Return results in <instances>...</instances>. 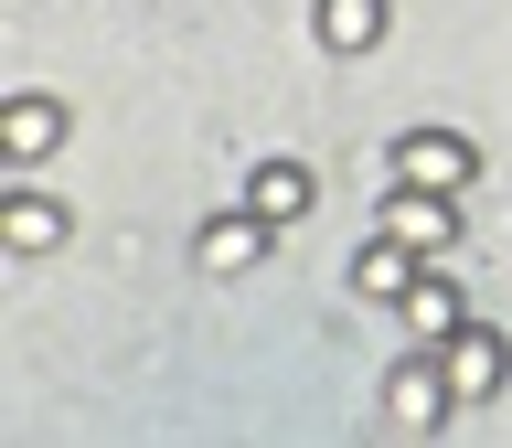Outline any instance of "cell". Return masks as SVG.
Masks as SVG:
<instances>
[{"instance_id":"1","label":"cell","mask_w":512,"mask_h":448,"mask_svg":"<svg viewBox=\"0 0 512 448\" xmlns=\"http://www.w3.org/2000/svg\"><path fill=\"white\" fill-rule=\"evenodd\" d=\"M448 416H459V384H448L438 342H416L406 363L384 374V427H395V438H438Z\"/></svg>"},{"instance_id":"2","label":"cell","mask_w":512,"mask_h":448,"mask_svg":"<svg viewBox=\"0 0 512 448\" xmlns=\"http://www.w3.org/2000/svg\"><path fill=\"white\" fill-rule=\"evenodd\" d=\"M278 235H288V224H267L256 203H235V214H214L203 235H192V267H203V278H246V267L278 256Z\"/></svg>"},{"instance_id":"3","label":"cell","mask_w":512,"mask_h":448,"mask_svg":"<svg viewBox=\"0 0 512 448\" xmlns=\"http://www.w3.org/2000/svg\"><path fill=\"white\" fill-rule=\"evenodd\" d=\"M438 363H448V384H459V406H491L512 384V331H491V320H459L438 342Z\"/></svg>"},{"instance_id":"4","label":"cell","mask_w":512,"mask_h":448,"mask_svg":"<svg viewBox=\"0 0 512 448\" xmlns=\"http://www.w3.org/2000/svg\"><path fill=\"white\" fill-rule=\"evenodd\" d=\"M384 160H395V182H427V192H470L480 182V150L459 139V128H406Z\"/></svg>"},{"instance_id":"5","label":"cell","mask_w":512,"mask_h":448,"mask_svg":"<svg viewBox=\"0 0 512 448\" xmlns=\"http://www.w3.org/2000/svg\"><path fill=\"white\" fill-rule=\"evenodd\" d=\"M427 267H438V256H416L406 235H384V224H374V246L352 256V299H363V310H406Z\"/></svg>"},{"instance_id":"6","label":"cell","mask_w":512,"mask_h":448,"mask_svg":"<svg viewBox=\"0 0 512 448\" xmlns=\"http://www.w3.org/2000/svg\"><path fill=\"white\" fill-rule=\"evenodd\" d=\"M384 235H406V246L416 256H448V246H459V192H427V182H395V192H384Z\"/></svg>"},{"instance_id":"7","label":"cell","mask_w":512,"mask_h":448,"mask_svg":"<svg viewBox=\"0 0 512 448\" xmlns=\"http://www.w3.org/2000/svg\"><path fill=\"white\" fill-rule=\"evenodd\" d=\"M64 150V96H43V86H22L11 107H0V160H54Z\"/></svg>"},{"instance_id":"8","label":"cell","mask_w":512,"mask_h":448,"mask_svg":"<svg viewBox=\"0 0 512 448\" xmlns=\"http://www.w3.org/2000/svg\"><path fill=\"white\" fill-rule=\"evenodd\" d=\"M64 235H75V214H64L54 192H32V182L0 192V246H11V256H54Z\"/></svg>"},{"instance_id":"9","label":"cell","mask_w":512,"mask_h":448,"mask_svg":"<svg viewBox=\"0 0 512 448\" xmlns=\"http://www.w3.org/2000/svg\"><path fill=\"white\" fill-rule=\"evenodd\" d=\"M246 203L267 224H299L320 203V171H310V160H246Z\"/></svg>"},{"instance_id":"10","label":"cell","mask_w":512,"mask_h":448,"mask_svg":"<svg viewBox=\"0 0 512 448\" xmlns=\"http://www.w3.org/2000/svg\"><path fill=\"white\" fill-rule=\"evenodd\" d=\"M384 22H395V11H384V0H310V32H320V54H374L384 43Z\"/></svg>"},{"instance_id":"11","label":"cell","mask_w":512,"mask_h":448,"mask_svg":"<svg viewBox=\"0 0 512 448\" xmlns=\"http://www.w3.org/2000/svg\"><path fill=\"white\" fill-rule=\"evenodd\" d=\"M459 320H470V299H459V278H448V256H438V267L416 278V299H406V331L416 342H448Z\"/></svg>"}]
</instances>
